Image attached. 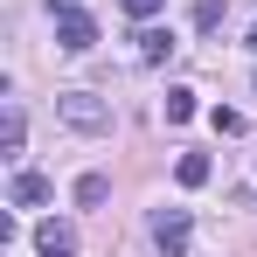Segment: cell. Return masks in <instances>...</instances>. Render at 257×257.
I'll return each mask as SVG.
<instances>
[{
  "label": "cell",
  "mask_w": 257,
  "mask_h": 257,
  "mask_svg": "<svg viewBox=\"0 0 257 257\" xmlns=\"http://www.w3.org/2000/svg\"><path fill=\"white\" fill-rule=\"evenodd\" d=\"M195 118V90H167V125H188Z\"/></svg>",
  "instance_id": "cell-9"
},
{
  "label": "cell",
  "mask_w": 257,
  "mask_h": 257,
  "mask_svg": "<svg viewBox=\"0 0 257 257\" xmlns=\"http://www.w3.org/2000/svg\"><path fill=\"white\" fill-rule=\"evenodd\" d=\"M49 14H56V49H70V56H84L97 42V21H90L77 0H49Z\"/></svg>",
  "instance_id": "cell-1"
},
{
  "label": "cell",
  "mask_w": 257,
  "mask_h": 257,
  "mask_svg": "<svg viewBox=\"0 0 257 257\" xmlns=\"http://www.w3.org/2000/svg\"><path fill=\"white\" fill-rule=\"evenodd\" d=\"M195 28H202V35L222 28V0H195Z\"/></svg>",
  "instance_id": "cell-11"
},
{
  "label": "cell",
  "mask_w": 257,
  "mask_h": 257,
  "mask_svg": "<svg viewBox=\"0 0 257 257\" xmlns=\"http://www.w3.org/2000/svg\"><path fill=\"white\" fill-rule=\"evenodd\" d=\"M160 7H167V0H125V14H132V21H153Z\"/></svg>",
  "instance_id": "cell-13"
},
{
  "label": "cell",
  "mask_w": 257,
  "mask_h": 257,
  "mask_svg": "<svg viewBox=\"0 0 257 257\" xmlns=\"http://www.w3.org/2000/svg\"><path fill=\"white\" fill-rule=\"evenodd\" d=\"M139 56H146V63H167V56H174V35H167V28H139Z\"/></svg>",
  "instance_id": "cell-7"
},
{
  "label": "cell",
  "mask_w": 257,
  "mask_h": 257,
  "mask_svg": "<svg viewBox=\"0 0 257 257\" xmlns=\"http://www.w3.org/2000/svg\"><path fill=\"white\" fill-rule=\"evenodd\" d=\"M56 118L77 125V132H111V104L90 97V90H63V97H56Z\"/></svg>",
  "instance_id": "cell-2"
},
{
  "label": "cell",
  "mask_w": 257,
  "mask_h": 257,
  "mask_svg": "<svg viewBox=\"0 0 257 257\" xmlns=\"http://www.w3.org/2000/svg\"><path fill=\"white\" fill-rule=\"evenodd\" d=\"M188 236H195L188 209H160V215H153V250H160V257H188Z\"/></svg>",
  "instance_id": "cell-3"
},
{
  "label": "cell",
  "mask_w": 257,
  "mask_h": 257,
  "mask_svg": "<svg viewBox=\"0 0 257 257\" xmlns=\"http://www.w3.org/2000/svg\"><path fill=\"white\" fill-rule=\"evenodd\" d=\"M0 146H7V153H21V111H14V104H7V125H0Z\"/></svg>",
  "instance_id": "cell-12"
},
{
  "label": "cell",
  "mask_w": 257,
  "mask_h": 257,
  "mask_svg": "<svg viewBox=\"0 0 257 257\" xmlns=\"http://www.w3.org/2000/svg\"><path fill=\"white\" fill-rule=\"evenodd\" d=\"M209 125L222 132V139H236V132H243V111H229V104H215V111H209Z\"/></svg>",
  "instance_id": "cell-10"
},
{
  "label": "cell",
  "mask_w": 257,
  "mask_h": 257,
  "mask_svg": "<svg viewBox=\"0 0 257 257\" xmlns=\"http://www.w3.org/2000/svg\"><path fill=\"white\" fill-rule=\"evenodd\" d=\"M35 250H42V257H77V236H70V222H42V229H35Z\"/></svg>",
  "instance_id": "cell-5"
},
{
  "label": "cell",
  "mask_w": 257,
  "mask_h": 257,
  "mask_svg": "<svg viewBox=\"0 0 257 257\" xmlns=\"http://www.w3.org/2000/svg\"><path fill=\"white\" fill-rule=\"evenodd\" d=\"M49 195H56V188H49V174H35V167H21V174H14V188H7L14 209H42Z\"/></svg>",
  "instance_id": "cell-4"
},
{
  "label": "cell",
  "mask_w": 257,
  "mask_h": 257,
  "mask_svg": "<svg viewBox=\"0 0 257 257\" xmlns=\"http://www.w3.org/2000/svg\"><path fill=\"white\" fill-rule=\"evenodd\" d=\"M174 181H181V188H202V181H209V153H181V160H174Z\"/></svg>",
  "instance_id": "cell-6"
},
{
  "label": "cell",
  "mask_w": 257,
  "mask_h": 257,
  "mask_svg": "<svg viewBox=\"0 0 257 257\" xmlns=\"http://www.w3.org/2000/svg\"><path fill=\"white\" fill-rule=\"evenodd\" d=\"M104 195H111L104 174H84V181H77V209H104Z\"/></svg>",
  "instance_id": "cell-8"
},
{
  "label": "cell",
  "mask_w": 257,
  "mask_h": 257,
  "mask_svg": "<svg viewBox=\"0 0 257 257\" xmlns=\"http://www.w3.org/2000/svg\"><path fill=\"white\" fill-rule=\"evenodd\" d=\"M250 56H257V21H250Z\"/></svg>",
  "instance_id": "cell-14"
}]
</instances>
